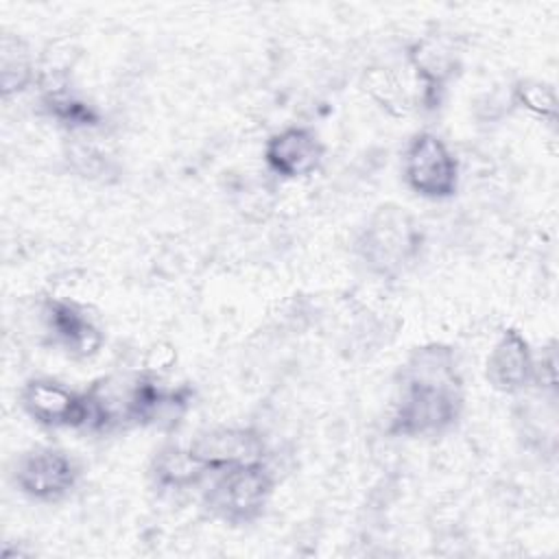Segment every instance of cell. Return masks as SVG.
Here are the masks:
<instances>
[{"instance_id": "obj_1", "label": "cell", "mask_w": 559, "mask_h": 559, "mask_svg": "<svg viewBox=\"0 0 559 559\" xmlns=\"http://www.w3.org/2000/svg\"><path fill=\"white\" fill-rule=\"evenodd\" d=\"M463 408V380L456 356L445 345L417 347L400 371L391 432L430 437L448 430Z\"/></svg>"}, {"instance_id": "obj_2", "label": "cell", "mask_w": 559, "mask_h": 559, "mask_svg": "<svg viewBox=\"0 0 559 559\" xmlns=\"http://www.w3.org/2000/svg\"><path fill=\"white\" fill-rule=\"evenodd\" d=\"M421 247V234L404 207L382 205L367 221L358 249L367 266L380 275L400 273L415 260Z\"/></svg>"}, {"instance_id": "obj_3", "label": "cell", "mask_w": 559, "mask_h": 559, "mask_svg": "<svg viewBox=\"0 0 559 559\" xmlns=\"http://www.w3.org/2000/svg\"><path fill=\"white\" fill-rule=\"evenodd\" d=\"M271 493L273 476L269 467L253 463L221 472L205 496V504L229 524H249L264 513Z\"/></svg>"}, {"instance_id": "obj_4", "label": "cell", "mask_w": 559, "mask_h": 559, "mask_svg": "<svg viewBox=\"0 0 559 559\" xmlns=\"http://www.w3.org/2000/svg\"><path fill=\"white\" fill-rule=\"evenodd\" d=\"M404 179L408 188L432 201L450 199L459 186V162L448 144L428 131L413 135L404 151Z\"/></svg>"}, {"instance_id": "obj_5", "label": "cell", "mask_w": 559, "mask_h": 559, "mask_svg": "<svg viewBox=\"0 0 559 559\" xmlns=\"http://www.w3.org/2000/svg\"><path fill=\"white\" fill-rule=\"evenodd\" d=\"M79 480L76 463L57 448H33L15 465V485L39 502L61 500Z\"/></svg>"}, {"instance_id": "obj_6", "label": "cell", "mask_w": 559, "mask_h": 559, "mask_svg": "<svg viewBox=\"0 0 559 559\" xmlns=\"http://www.w3.org/2000/svg\"><path fill=\"white\" fill-rule=\"evenodd\" d=\"M190 450L207 474H221L231 467L264 463V441L251 428L218 426L205 430L192 439Z\"/></svg>"}, {"instance_id": "obj_7", "label": "cell", "mask_w": 559, "mask_h": 559, "mask_svg": "<svg viewBox=\"0 0 559 559\" xmlns=\"http://www.w3.org/2000/svg\"><path fill=\"white\" fill-rule=\"evenodd\" d=\"M28 417L46 428H85V393H76L50 378H33L22 389Z\"/></svg>"}, {"instance_id": "obj_8", "label": "cell", "mask_w": 559, "mask_h": 559, "mask_svg": "<svg viewBox=\"0 0 559 559\" xmlns=\"http://www.w3.org/2000/svg\"><path fill=\"white\" fill-rule=\"evenodd\" d=\"M266 166L286 179L312 175L323 159V144L314 131L288 127L269 138L264 146Z\"/></svg>"}, {"instance_id": "obj_9", "label": "cell", "mask_w": 559, "mask_h": 559, "mask_svg": "<svg viewBox=\"0 0 559 559\" xmlns=\"http://www.w3.org/2000/svg\"><path fill=\"white\" fill-rule=\"evenodd\" d=\"M485 373L489 384L502 393H518L535 380L531 347L518 330H504L500 334L487 356Z\"/></svg>"}, {"instance_id": "obj_10", "label": "cell", "mask_w": 559, "mask_h": 559, "mask_svg": "<svg viewBox=\"0 0 559 559\" xmlns=\"http://www.w3.org/2000/svg\"><path fill=\"white\" fill-rule=\"evenodd\" d=\"M41 314L52 341L61 345L70 356L87 358L98 352L103 343L100 332L74 304L50 299L44 304Z\"/></svg>"}, {"instance_id": "obj_11", "label": "cell", "mask_w": 559, "mask_h": 559, "mask_svg": "<svg viewBox=\"0 0 559 559\" xmlns=\"http://www.w3.org/2000/svg\"><path fill=\"white\" fill-rule=\"evenodd\" d=\"M411 66L426 87V94H437L456 72L454 50L439 37L419 39L408 52Z\"/></svg>"}, {"instance_id": "obj_12", "label": "cell", "mask_w": 559, "mask_h": 559, "mask_svg": "<svg viewBox=\"0 0 559 559\" xmlns=\"http://www.w3.org/2000/svg\"><path fill=\"white\" fill-rule=\"evenodd\" d=\"M153 478L166 489H188L207 476L205 467L197 461L190 445H164L153 459Z\"/></svg>"}, {"instance_id": "obj_13", "label": "cell", "mask_w": 559, "mask_h": 559, "mask_svg": "<svg viewBox=\"0 0 559 559\" xmlns=\"http://www.w3.org/2000/svg\"><path fill=\"white\" fill-rule=\"evenodd\" d=\"M33 79H35V70H33V61L26 46L20 39L4 37L2 61H0L2 96L9 98L11 94H20L33 83Z\"/></svg>"}, {"instance_id": "obj_14", "label": "cell", "mask_w": 559, "mask_h": 559, "mask_svg": "<svg viewBox=\"0 0 559 559\" xmlns=\"http://www.w3.org/2000/svg\"><path fill=\"white\" fill-rule=\"evenodd\" d=\"M44 107L52 118L72 129H85L98 122V114L85 100L72 96L66 87H46Z\"/></svg>"}, {"instance_id": "obj_15", "label": "cell", "mask_w": 559, "mask_h": 559, "mask_svg": "<svg viewBox=\"0 0 559 559\" xmlns=\"http://www.w3.org/2000/svg\"><path fill=\"white\" fill-rule=\"evenodd\" d=\"M515 98H518V103H520L524 109L533 111L535 116L548 118V120L555 118L557 98H555L552 85H548V83H544V81H522V83L515 87Z\"/></svg>"}]
</instances>
